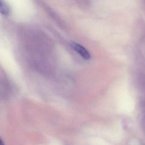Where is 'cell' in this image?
Listing matches in <instances>:
<instances>
[{
    "label": "cell",
    "mask_w": 145,
    "mask_h": 145,
    "mask_svg": "<svg viewBox=\"0 0 145 145\" xmlns=\"http://www.w3.org/2000/svg\"><path fill=\"white\" fill-rule=\"evenodd\" d=\"M71 45L72 48L84 58L86 60H89L91 56L90 54L82 45L76 43H72Z\"/></svg>",
    "instance_id": "6da1fadb"
},
{
    "label": "cell",
    "mask_w": 145,
    "mask_h": 145,
    "mask_svg": "<svg viewBox=\"0 0 145 145\" xmlns=\"http://www.w3.org/2000/svg\"><path fill=\"white\" fill-rule=\"evenodd\" d=\"M10 11V7L8 4L4 1L0 0V13L4 15H8Z\"/></svg>",
    "instance_id": "7a4b0ae2"
},
{
    "label": "cell",
    "mask_w": 145,
    "mask_h": 145,
    "mask_svg": "<svg viewBox=\"0 0 145 145\" xmlns=\"http://www.w3.org/2000/svg\"><path fill=\"white\" fill-rule=\"evenodd\" d=\"M0 145H5L3 140L0 139Z\"/></svg>",
    "instance_id": "3957f363"
}]
</instances>
